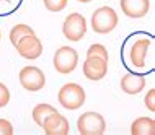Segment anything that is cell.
<instances>
[{"label": "cell", "instance_id": "cell-1", "mask_svg": "<svg viewBox=\"0 0 155 135\" xmlns=\"http://www.w3.org/2000/svg\"><path fill=\"white\" fill-rule=\"evenodd\" d=\"M118 26V13L111 7H100L91 15V28L96 34H108Z\"/></svg>", "mask_w": 155, "mask_h": 135}, {"label": "cell", "instance_id": "cell-2", "mask_svg": "<svg viewBox=\"0 0 155 135\" xmlns=\"http://www.w3.org/2000/svg\"><path fill=\"white\" fill-rule=\"evenodd\" d=\"M59 103L62 108L69 109V111H75V109L82 108L85 104V90L77 85V83H65L59 90Z\"/></svg>", "mask_w": 155, "mask_h": 135}, {"label": "cell", "instance_id": "cell-3", "mask_svg": "<svg viewBox=\"0 0 155 135\" xmlns=\"http://www.w3.org/2000/svg\"><path fill=\"white\" fill-rule=\"evenodd\" d=\"M77 130L82 135H101L106 130V121L100 112H83L77 121Z\"/></svg>", "mask_w": 155, "mask_h": 135}, {"label": "cell", "instance_id": "cell-4", "mask_svg": "<svg viewBox=\"0 0 155 135\" xmlns=\"http://www.w3.org/2000/svg\"><path fill=\"white\" fill-rule=\"evenodd\" d=\"M77 64H78V54L74 47L64 46V47H59L54 54V69L61 75L72 73Z\"/></svg>", "mask_w": 155, "mask_h": 135}, {"label": "cell", "instance_id": "cell-5", "mask_svg": "<svg viewBox=\"0 0 155 135\" xmlns=\"http://www.w3.org/2000/svg\"><path fill=\"white\" fill-rule=\"evenodd\" d=\"M62 33L67 39L74 43L83 39V36L87 34V20L80 13H70L62 24Z\"/></svg>", "mask_w": 155, "mask_h": 135}, {"label": "cell", "instance_id": "cell-6", "mask_svg": "<svg viewBox=\"0 0 155 135\" xmlns=\"http://www.w3.org/2000/svg\"><path fill=\"white\" fill-rule=\"evenodd\" d=\"M20 83L28 91H39L46 85V75L38 67L28 65L20 70Z\"/></svg>", "mask_w": 155, "mask_h": 135}, {"label": "cell", "instance_id": "cell-7", "mask_svg": "<svg viewBox=\"0 0 155 135\" xmlns=\"http://www.w3.org/2000/svg\"><path fill=\"white\" fill-rule=\"evenodd\" d=\"M16 50L23 59H28V60H35V59L41 57L43 54V43L39 41V37L36 34H28L21 37V39L16 43Z\"/></svg>", "mask_w": 155, "mask_h": 135}, {"label": "cell", "instance_id": "cell-8", "mask_svg": "<svg viewBox=\"0 0 155 135\" xmlns=\"http://www.w3.org/2000/svg\"><path fill=\"white\" fill-rule=\"evenodd\" d=\"M108 73V60L101 56H87V60L83 62V75L88 80L98 82L104 78Z\"/></svg>", "mask_w": 155, "mask_h": 135}, {"label": "cell", "instance_id": "cell-9", "mask_svg": "<svg viewBox=\"0 0 155 135\" xmlns=\"http://www.w3.org/2000/svg\"><path fill=\"white\" fill-rule=\"evenodd\" d=\"M41 127L44 129V132L48 135H65L70 132V125L69 121L62 116L61 112L54 111L52 114H49L48 117L44 119L43 125Z\"/></svg>", "mask_w": 155, "mask_h": 135}, {"label": "cell", "instance_id": "cell-10", "mask_svg": "<svg viewBox=\"0 0 155 135\" xmlns=\"http://www.w3.org/2000/svg\"><path fill=\"white\" fill-rule=\"evenodd\" d=\"M150 46H152V41L147 39V37H140V39L134 41L131 50H129V59H131V64L134 67L142 69L145 65V57H147Z\"/></svg>", "mask_w": 155, "mask_h": 135}, {"label": "cell", "instance_id": "cell-11", "mask_svg": "<svg viewBox=\"0 0 155 135\" xmlns=\"http://www.w3.org/2000/svg\"><path fill=\"white\" fill-rule=\"evenodd\" d=\"M121 10L129 18H142L150 10V0H119Z\"/></svg>", "mask_w": 155, "mask_h": 135}, {"label": "cell", "instance_id": "cell-12", "mask_svg": "<svg viewBox=\"0 0 155 135\" xmlns=\"http://www.w3.org/2000/svg\"><path fill=\"white\" fill-rule=\"evenodd\" d=\"M145 86V77L136 73H126L121 78V90L127 95H137L144 90Z\"/></svg>", "mask_w": 155, "mask_h": 135}, {"label": "cell", "instance_id": "cell-13", "mask_svg": "<svg viewBox=\"0 0 155 135\" xmlns=\"http://www.w3.org/2000/svg\"><path fill=\"white\" fill-rule=\"evenodd\" d=\"M132 135H155V121L152 117H139L131 125Z\"/></svg>", "mask_w": 155, "mask_h": 135}, {"label": "cell", "instance_id": "cell-14", "mask_svg": "<svg viewBox=\"0 0 155 135\" xmlns=\"http://www.w3.org/2000/svg\"><path fill=\"white\" fill-rule=\"evenodd\" d=\"M54 111H56V108H52L51 104H46V103L38 104V106H35V109H33V121L41 127L44 119L49 116V114H52Z\"/></svg>", "mask_w": 155, "mask_h": 135}, {"label": "cell", "instance_id": "cell-15", "mask_svg": "<svg viewBox=\"0 0 155 135\" xmlns=\"http://www.w3.org/2000/svg\"><path fill=\"white\" fill-rule=\"evenodd\" d=\"M28 34H35L33 28H30L28 24H16V26H13L10 29V43L13 46H16V43H18L21 37L28 36Z\"/></svg>", "mask_w": 155, "mask_h": 135}, {"label": "cell", "instance_id": "cell-16", "mask_svg": "<svg viewBox=\"0 0 155 135\" xmlns=\"http://www.w3.org/2000/svg\"><path fill=\"white\" fill-rule=\"evenodd\" d=\"M49 11H61L67 7V0H43Z\"/></svg>", "mask_w": 155, "mask_h": 135}, {"label": "cell", "instance_id": "cell-17", "mask_svg": "<svg viewBox=\"0 0 155 135\" xmlns=\"http://www.w3.org/2000/svg\"><path fill=\"white\" fill-rule=\"evenodd\" d=\"M87 56H101L103 59H106V60L110 59L106 47L101 46V44H91L90 47H88V50H87Z\"/></svg>", "mask_w": 155, "mask_h": 135}, {"label": "cell", "instance_id": "cell-18", "mask_svg": "<svg viewBox=\"0 0 155 135\" xmlns=\"http://www.w3.org/2000/svg\"><path fill=\"white\" fill-rule=\"evenodd\" d=\"M8 101H10V91H8V88L3 83H0V109L5 108Z\"/></svg>", "mask_w": 155, "mask_h": 135}, {"label": "cell", "instance_id": "cell-19", "mask_svg": "<svg viewBox=\"0 0 155 135\" xmlns=\"http://www.w3.org/2000/svg\"><path fill=\"white\" fill-rule=\"evenodd\" d=\"M145 106H147L149 111H155V90L152 88V90L147 91V95H145Z\"/></svg>", "mask_w": 155, "mask_h": 135}, {"label": "cell", "instance_id": "cell-20", "mask_svg": "<svg viewBox=\"0 0 155 135\" xmlns=\"http://www.w3.org/2000/svg\"><path fill=\"white\" fill-rule=\"evenodd\" d=\"M13 133V125L10 124V121L0 119V135H12Z\"/></svg>", "mask_w": 155, "mask_h": 135}, {"label": "cell", "instance_id": "cell-21", "mask_svg": "<svg viewBox=\"0 0 155 135\" xmlns=\"http://www.w3.org/2000/svg\"><path fill=\"white\" fill-rule=\"evenodd\" d=\"M77 2H82V3H88V2H91V0H77Z\"/></svg>", "mask_w": 155, "mask_h": 135}, {"label": "cell", "instance_id": "cell-22", "mask_svg": "<svg viewBox=\"0 0 155 135\" xmlns=\"http://www.w3.org/2000/svg\"><path fill=\"white\" fill-rule=\"evenodd\" d=\"M0 2H10V0H0Z\"/></svg>", "mask_w": 155, "mask_h": 135}, {"label": "cell", "instance_id": "cell-23", "mask_svg": "<svg viewBox=\"0 0 155 135\" xmlns=\"http://www.w3.org/2000/svg\"><path fill=\"white\" fill-rule=\"evenodd\" d=\"M0 34H2V33H0ZM0 37H2V36H0Z\"/></svg>", "mask_w": 155, "mask_h": 135}]
</instances>
